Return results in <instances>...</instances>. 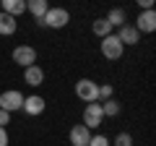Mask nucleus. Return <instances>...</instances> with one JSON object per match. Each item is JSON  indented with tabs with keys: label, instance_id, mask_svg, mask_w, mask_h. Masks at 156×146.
<instances>
[{
	"label": "nucleus",
	"instance_id": "obj_1",
	"mask_svg": "<svg viewBox=\"0 0 156 146\" xmlns=\"http://www.w3.org/2000/svg\"><path fill=\"white\" fill-rule=\"evenodd\" d=\"M99 50H101V55H104L107 60H120L122 52H125V47H122V42L117 39L115 34H109V37H104V39L99 42Z\"/></svg>",
	"mask_w": 156,
	"mask_h": 146
},
{
	"label": "nucleus",
	"instance_id": "obj_2",
	"mask_svg": "<svg viewBox=\"0 0 156 146\" xmlns=\"http://www.w3.org/2000/svg\"><path fill=\"white\" fill-rule=\"evenodd\" d=\"M68 21H70V13H68L65 8H50V11L44 13V18H42V24H44L47 29H65Z\"/></svg>",
	"mask_w": 156,
	"mask_h": 146
},
{
	"label": "nucleus",
	"instance_id": "obj_3",
	"mask_svg": "<svg viewBox=\"0 0 156 146\" xmlns=\"http://www.w3.org/2000/svg\"><path fill=\"white\" fill-rule=\"evenodd\" d=\"M101 123H104L101 104H99V102H91V104H86V107H83V123H81V125H86L89 130H94V128H99Z\"/></svg>",
	"mask_w": 156,
	"mask_h": 146
},
{
	"label": "nucleus",
	"instance_id": "obj_4",
	"mask_svg": "<svg viewBox=\"0 0 156 146\" xmlns=\"http://www.w3.org/2000/svg\"><path fill=\"white\" fill-rule=\"evenodd\" d=\"M96 91H99V84L91 78H78L76 84V97L78 99H83L86 104H91V102H96Z\"/></svg>",
	"mask_w": 156,
	"mask_h": 146
},
{
	"label": "nucleus",
	"instance_id": "obj_5",
	"mask_svg": "<svg viewBox=\"0 0 156 146\" xmlns=\"http://www.w3.org/2000/svg\"><path fill=\"white\" fill-rule=\"evenodd\" d=\"M23 107V94L16 89H8L0 94V110H5V112H18Z\"/></svg>",
	"mask_w": 156,
	"mask_h": 146
},
{
	"label": "nucleus",
	"instance_id": "obj_6",
	"mask_svg": "<svg viewBox=\"0 0 156 146\" xmlns=\"http://www.w3.org/2000/svg\"><path fill=\"white\" fill-rule=\"evenodd\" d=\"M13 63L21 68H29V65H37V50L31 45H18L13 50Z\"/></svg>",
	"mask_w": 156,
	"mask_h": 146
},
{
	"label": "nucleus",
	"instance_id": "obj_7",
	"mask_svg": "<svg viewBox=\"0 0 156 146\" xmlns=\"http://www.w3.org/2000/svg\"><path fill=\"white\" fill-rule=\"evenodd\" d=\"M133 26L138 29V34H154L156 31V13L154 11H140L138 21H135Z\"/></svg>",
	"mask_w": 156,
	"mask_h": 146
},
{
	"label": "nucleus",
	"instance_id": "obj_8",
	"mask_svg": "<svg viewBox=\"0 0 156 146\" xmlns=\"http://www.w3.org/2000/svg\"><path fill=\"white\" fill-rule=\"evenodd\" d=\"M115 37L122 42V47H133V45H138V42H140V34H138V29H135L133 24H125V26H120V31H117Z\"/></svg>",
	"mask_w": 156,
	"mask_h": 146
},
{
	"label": "nucleus",
	"instance_id": "obj_9",
	"mask_svg": "<svg viewBox=\"0 0 156 146\" xmlns=\"http://www.w3.org/2000/svg\"><path fill=\"white\" fill-rule=\"evenodd\" d=\"M44 107H47V102L42 99L39 94H34V97H23V112L26 115H31V118H37V115H42L44 112Z\"/></svg>",
	"mask_w": 156,
	"mask_h": 146
},
{
	"label": "nucleus",
	"instance_id": "obj_10",
	"mask_svg": "<svg viewBox=\"0 0 156 146\" xmlns=\"http://www.w3.org/2000/svg\"><path fill=\"white\" fill-rule=\"evenodd\" d=\"M68 138H70V146H89L91 130L86 128V125H73L70 133H68Z\"/></svg>",
	"mask_w": 156,
	"mask_h": 146
},
{
	"label": "nucleus",
	"instance_id": "obj_11",
	"mask_svg": "<svg viewBox=\"0 0 156 146\" xmlns=\"http://www.w3.org/2000/svg\"><path fill=\"white\" fill-rule=\"evenodd\" d=\"M23 81H26L29 86H34V89H37V86L44 84V71H42L39 65H29V68H23Z\"/></svg>",
	"mask_w": 156,
	"mask_h": 146
},
{
	"label": "nucleus",
	"instance_id": "obj_12",
	"mask_svg": "<svg viewBox=\"0 0 156 146\" xmlns=\"http://www.w3.org/2000/svg\"><path fill=\"white\" fill-rule=\"evenodd\" d=\"M26 11L34 16V21H39V18H44V13L50 11V3L47 0H26Z\"/></svg>",
	"mask_w": 156,
	"mask_h": 146
},
{
	"label": "nucleus",
	"instance_id": "obj_13",
	"mask_svg": "<svg viewBox=\"0 0 156 146\" xmlns=\"http://www.w3.org/2000/svg\"><path fill=\"white\" fill-rule=\"evenodd\" d=\"M3 13L18 18L21 13H26V0H3Z\"/></svg>",
	"mask_w": 156,
	"mask_h": 146
},
{
	"label": "nucleus",
	"instance_id": "obj_14",
	"mask_svg": "<svg viewBox=\"0 0 156 146\" xmlns=\"http://www.w3.org/2000/svg\"><path fill=\"white\" fill-rule=\"evenodd\" d=\"M16 29H18V21L0 11V37H11V34H16Z\"/></svg>",
	"mask_w": 156,
	"mask_h": 146
},
{
	"label": "nucleus",
	"instance_id": "obj_15",
	"mask_svg": "<svg viewBox=\"0 0 156 146\" xmlns=\"http://www.w3.org/2000/svg\"><path fill=\"white\" fill-rule=\"evenodd\" d=\"M91 31L99 37V39H104V37H109V34H115V29L109 26V21L107 18H96L94 24H91Z\"/></svg>",
	"mask_w": 156,
	"mask_h": 146
},
{
	"label": "nucleus",
	"instance_id": "obj_16",
	"mask_svg": "<svg viewBox=\"0 0 156 146\" xmlns=\"http://www.w3.org/2000/svg\"><path fill=\"white\" fill-rule=\"evenodd\" d=\"M104 18L109 21V26L115 29V26H125V18H128V16H125V11H122V8H112V11L107 13Z\"/></svg>",
	"mask_w": 156,
	"mask_h": 146
},
{
	"label": "nucleus",
	"instance_id": "obj_17",
	"mask_svg": "<svg viewBox=\"0 0 156 146\" xmlns=\"http://www.w3.org/2000/svg\"><path fill=\"white\" fill-rule=\"evenodd\" d=\"M101 104V112H104V118H117L120 115V110H122V104L115 99H107V102H99Z\"/></svg>",
	"mask_w": 156,
	"mask_h": 146
},
{
	"label": "nucleus",
	"instance_id": "obj_18",
	"mask_svg": "<svg viewBox=\"0 0 156 146\" xmlns=\"http://www.w3.org/2000/svg\"><path fill=\"white\" fill-rule=\"evenodd\" d=\"M112 94H115V89H112L109 84H99V91H96V102H107V99H112Z\"/></svg>",
	"mask_w": 156,
	"mask_h": 146
},
{
	"label": "nucleus",
	"instance_id": "obj_19",
	"mask_svg": "<svg viewBox=\"0 0 156 146\" xmlns=\"http://www.w3.org/2000/svg\"><path fill=\"white\" fill-rule=\"evenodd\" d=\"M115 146H133V136H130V133H117Z\"/></svg>",
	"mask_w": 156,
	"mask_h": 146
},
{
	"label": "nucleus",
	"instance_id": "obj_20",
	"mask_svg": "<svg viewBox=\"0 0 156 146\" xmlns=\"http://www.w3.org/2000/svg\"><path fill=\"white\" fill-rule=\"evenodd\" d=\"M89 146H109V138L107 136H91V141H89Z\"/></svg>",
	"mask_w": 156,
	"mask_h": 146
},
{
	"label": "nucleus",
	"instance_id": "obj_21",
	"mask_svg": "<svg viewBox=\"0 0 156 146\" xmlns=\"http://www.w3.org/2000/svg\"><path fill=\"white\" fill-rule=\"evenodd\" d=\"M8 123H11V112H5V110H0V128H5Z\"/></svg>",
	"mask_w": 156,
	"mask_h": 146
},
{
	"label": "nucleus",
	"instance_id": "obj_22",
	"mask_svg": "<svg viewBox=\"0 0 156 146\" xmlns=\"http://www.w3.org/2000/svg\"><path fill=\"white\" fill-rule=\"evenodd\" d=\"M140 11H154V0H138Z\"/></svg>",
	"mask_w": 156,
	"mask_h": 146
},
{
	"label": "nucleus",
	"instance_id": "obj_23",
	"mask_svg": "<svg viewBox=\"0 0 156 146\" xmlns=\"http://www.w3.org/2000/svg\"><path fill=\"white\" fill-rule=\"evenodd\" d=\"M0 146H8V130L0 128Z\"/></svg>",
	"mask_w": 156,
	"mask_h": 146
}]
</instances>
